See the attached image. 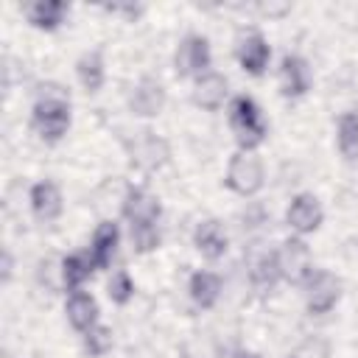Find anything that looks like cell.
<instances>
[{
  "mask_svg": "<svg viewBox=\"0 0 358 358\" xmlns=\"http://www.w3.org/2000/svg\"><path fill=\"white\" fill-rule=\"evenodd\" d=\"M31 123H34L36 134L48 143H56L67 134V129H70V95L62 84L48 81L36 90Z\"/></svg>",
  "mask_w": 358,
  "mask_h": 358,
  "instance_id": "obj_1",
  "label": "cell"
},
{
  "mask_svg": "<svg viewBox=\"0 0 358 358\" xmlns=\"http://www.w3.org/2000/svg\"><path fill=\"white\" fill-rule=\"evenodd\" d=\"M229 126L235 131V143H238L241 151H255L268 134V123H266L260 106L255 103V98H249V95H235L232 98Z\"/></svg>",
  "mask_w": 358,
  "mask_h": 358,
  "instance_id": "obj_2",
  "label": "cell"
},
{
  "mask_svg": "<svg viewBox=\"0 0 358 358\" xmlns=\"http://www.w3.org/2000/svg\"><path fill=\"white\" fill-rule=\"evenodd\" d=\"M266 182V171L255 151H235L227 165V187L238 196H255Z\"/></svg>",
  "mask_w": 358,
  "mask_h": 358,
  "instance_id": "obj_3",
  "label": "cell"
},
{
  "mask_svg": "<svg viewBox=\"0 0 358 358\" xmlns=\"http://www.w3.org/2000/svg\"><path fill=\"white\" fill-rule=\"evenodd\" d=\"M274 257H277L280 277L294 282V285H305V280L313 274V257H310V249L302 238L282 241L280 249L274 252Z\"/></svg>",
  "mask_w": 358,
  "mask_h": 358,
  "instance_id": "obj_4",
  "label": "cell"
},
{
  "mask_svg": "<svg viewBox=\"0 0 358 358\" xmlns=\"http://www.w3.org/2000/svg\"><path fill=\"white\" fill-rule=\"evenodd\" d=\"M341 296V280L324 268H313V274L305 280V305L310 313H327Z\"/></svg>",
  "mask_w": 358,
  "mask_h": 358,
  "instance_id": "obj_5",
  "label": "cell"
},
{
  "mask_svg": "<svg viewBox=\"0 0 358 358\" xmlns=\"http://www.w3.org/2000/svg\"><path fill=\"white\" fill-rule=\"evenodd\" d=\"M173 67H176V76L182 78L204 76L210 67V42L201 34H187L173 53Z\"/></svg>",
  "mask_w": 358,
  "mask_h": 358,
  "instance_id": "obj_6",
  "label": "cell"
},
{
  "mask_svg": "<svg viewBox=\"0 0 358 358\" xmlns=\"http://www.w3.org/2000/svg\"><path fill=\"white\" fill-rule=\"evenodd\" d=\"M322 218H324L322 204H319V199L310 196V193L294 196L291 204H288V210H285V224H288L296 235H310V232H316V229L322 227Z\"/></svg>",
  "mask_w": 358,
  "mask_h": 358,
  "instance_id": "obj_7",
  "label": "cell"
},
{
  "mask_svg": "<svg viewBox=\"0 0 358 358\" xmlns=\"http://www.w3.org/2000/svg\"><path fill=\"white\" fill-rule=\"evenodd\" d=\"M129 154L140 171H157L168 162V143L157 137L154 131H140L134 143L129 145Z\"/></svg>",
  "mask_w": 358,
  "mask_h": 358,
  "instance_id": "obj_8",
  "label": "cell"
},
{
  "mask_svg": "<svg viewBox=\"0 0 358 358\" xmlns=\"http://www.w3.org/2000/svg\"><path fill=\"white\" fill-rule=\"evenodd\" d=\"M235 56H238V64H241L249 76H263L266 67H268L271 48H268V42L263 39V34L249 31V34H243V36L238 39Z\"/></svg>",
  "mask_w": 358,
  "mask_h": 358,
  "instance_id": "obj_9",
  "label": "cell"
},
{
  "mask_svg": "<svg viewBox=\"0 0 358 358\" xmlns=\"http://www.w3.org/2000/svg\"><path fill=\"white\" fill-rule=\"evenodd\" d=\"M159 199L154 193H148L145 187L131 185L123 196V215L129 218V224H157L159 221Z\"/></svg>",
  "mask_w": 358,
  "mask_h": 358,
  "instance_id": "obj_10",
  "label": "cell"
},
{
  "mask_svg": "<svg viewBox=\"0 0 358 358\" xmlns=\"http://www.w3.org/2000/svg\"><path fill=\"white\" fill-rule=\"evenodd\" d=\"M310 87V67L302 56L285 53L280 64V90L285 98H302Z\"/></svg>",
  "mask_w": 358,
  "mask_h": 358,
  "instance_id": "obj_11",
  "label": "cell"
},
{
  "mask_svg": "<svg viewBox=\"0 0 358 358\" xmlns=\"http://www.w3.org/2000/svg\"><path fill=\"white\" fill-rule=\"evenodd\" d=\"M129 106H131V112L140 115V117H154V115H159L162 106H165V87H162L157 78H148V76L140 78V81L134 84L131 95H129Z\"/></svg>",
  "mask_w": 358,
  "mask_h": 358,
  "instance_id": "obj_12",
  "label": "cell"
},
{
  "mask_svg": "<svg viewBox=\"0 0 358 358\" xmlns=\"http://www.w3.org/2000/svg\"><path fill=\"white\" fill-rule=\"evenodd\" d=\"M62 207H64V201H62V190L56 182L42 179L31 187V210L39 221H45V224L56 221L62 215Z\"/></svg>",
  "mask_w": 358,
  "mask_h": 358,
  "instance_id": "obj_13",
  "label": "cell"
},
{
  "mask_svg": "<svg viewBox=\"0 0 358 358\" xmlns=\"http://www.w3.org/2000/svg\"><path fill=\"white\" fill-rule=\"evenodd\" d=\"M193 246L207 257V260H218L224 257L227 246H229V238H227V229L218 218H207L196 227L193 232Z\"/></svg>",
  "mask_w": 358,
  "mask_h": 358,
  "instance_id": "obj_14",
  "label": "cell"
},
{
  "mask_svg": "<svg viewBox=\"0 0 358 358\" xmlns=\"http://www.w3.org/2000/svg\"><path fill=\"white\" fill-rule=\"evenodd\" d=\"M193 101L207 109V112H218L227 101V78L221 73H213L207 70L204 76L196 78V87H193Z\"/></svg>",
  "mask_w": 358,
  "mask_h": 358,
  "instance_id": "obj_15",
  "label": "cell"
},
{
  "mask_svg": "<svg viewBox=\"0 0 358 358\" xmlns=\"http://www.w3.org/2000/svg\"><path fill=\"white\" fill-rule=\"evenodd\" d=\"M117 241H120V229L115 221H101L92 232V243H90V255H92V263L95 268H106L115 257V249H117Z\"/></svg>",
  "mask_w": 358,
  "mask_h": 358,
  "instance_id": "obj_16",
  "label": "cell"
},
{
  "mask_svg": "<svg viewBox=\"0 0 358 358\" xmlns=\"http://www.w3.org/2000/svg\"><path fill=\"white\" fill-rule=\"evenodd\" d=\"M67 319L78 333H87L98 324V302L87 291H73L67 296Z\"/></svg>",
  "mask_w": 358,
  "mask_h": 358,
  "instance_id": "obj_17",
  "label": "cell"
},
{
  "mask_svg": "<svg viewBox=\"0 0 358 358\" xmlns=\"http://www.w3.org/2000/svg\"><path fill=\"white\" fill-rule=\"evenodd\" d=\"M92 271H95V263L90 252H76L62 260V282L67 291H81V285L90 280Z\"/></svg>",
  "mask_w": 358,
  "mask_h": 358,
  "instance_id": "obj_18",
  "label": "cell"
},
{
  "mask_svg": "<svg viewBox=\"0 0 358 358\" xmlns=\"http://www.w3.org/2000/svg\"><path fill=\"white\" fill-rule=\"evenodd\" d=\"M67 3H59V0H39V3H31L25 6V17L31 25L36 28H45V31H53L64 22V14H67Z\"/></svg>",
  "mask_w": 358,
  "mask_h": 358,
  "instance_id": "obj_19",
  "label": "cell"
},
{
  "mask_svg": "<svg viewBox=\"0 0 358 358\" xmlns=\"http://www.w3.org/2000/svg\"><path fill=\"white\" fill-rule=\"evenodd\" d=\"M76 73H78V81L87 92H98L103 87V78H106V64H103L101 50L81 53V59L76 62Z\"/></svg>",
  "mask_w": 358,
  "mask_h": 358,
  "instance_id": "obj_20",
  "label": "cell"
},
{
  "mask_svg": "<svg viewBox=\"0 0 358 358\" xmlns=\"http://www.w3.org/2000/svg\"><path fill=\"white\" fill-rule=\"evenodd\" d=\"M190 299L199 305V308H213L221 296V277L213 274V271H196L190 277Z\"/></svg>",
  "mask_w": 358,
  "mask_h": 358,
  "instance_id": "obj_21",
  "label": "cell"
},
{
  "mask_svg": "<svg viewBox=\"0 0 358 358\" xmlns=\"http://www.w3.org/2000/svg\"><path fill=\"white\" fill-rule=\"evenodd\" d=\"M249 280H252V285H255L257 291H271V288L277 285V280H282V277H280V268H277V257H274V252L260 255V257L252 263V268H249Z\"/></svg>",
  "mask_w": 358,
  "mask_h": 358,
  "instance_id": "obj_22",
  "label": "cell"
},
{
  "mask_svg": "<svg viewBox=\"0 0 358 358\" xmlns=\"http://www.w3.org/2000/svg\"><path fill=\"white\" fill-rule=\"evenodd\" d=\"M336 143L344 159H358V115L355 112H344L338 117Z\"/></svg>",
  "mask_w": 358,
  "mask_h": 358,
  "instance_id": "obj_23",
  "label": "cell"
},
{
  "mask_svg": "<svg viewBox=\"0 0 358 358\" xmlns=\"http://www.w3.org/2000/svg\"><path fill=\"white\" fill-rule=\"evenodd\" d=\"M131 246L137 255H148L159 246V229L157 224H131Z\"/></svg>",
  "mask_w": 358,
  "mask_h": 358,
  "instance_id": "obj_24",
  "label": "cell"
},
{
  "mask_svg": "<svg viewBox=\"0 0 358 358\" xmlns=\"http://www.w3.org/2000/svg\"><path fill=\"white\" fill-rule=\"evenodd\" d=\"M106 294H109V299L115 305H126L134 296V280H131V274L126 268L115 271L112 280H109V285H106Z\"/></svg>",
  "mask_w": 358,
  "mask_h": 358,
  "instance_id": "obj_25",
  "label": "cell"
},
{
  "mask_svg": "<svg viewBox=\"0 0 358 358\" xmlns=\"http://www.w3.org/2000/svg\"><path fill=\"white\" fill-rule=\"evenodd\" d=\"M84 350L90 352V355H106L109 350H112V330L106 327V324H95V327H90L87 333H84Z\"/></svg>",
  "mask_w": 358,
  "mask_h": 358,
  "instance_id": "obj_26",
  "label": "cell"
},
{
  "mask_svg": "<svg viewBox=\"0 0 358 358\" xmlns=\"http://www.w3.org/2000/svg\"><path fill=\"white\" fill-rule=\"evenodd\" d=\"M11 280V255H8V249L3 252V282H8Z\"/></svg>",
  "mask_w": 358,
  "mask_h": 358,
  "instance_id": "obj_27",
  "label": "cell"
},
{
  "mask_svg": "<svg viewBox=\"0 0 358 358\" xmlns=\"http://www.w3.org/2000/svg\"><path fill=\"white\" fill-rule=\"evenodd\" d=\"M232 358H260V355H257V352H252V350H238Z\"/></svg>",
  "mask_w": 358,
  "mask_h": 358,
  "instance_id": "obj_28",
  "label": "cell"
}]
</instances>
